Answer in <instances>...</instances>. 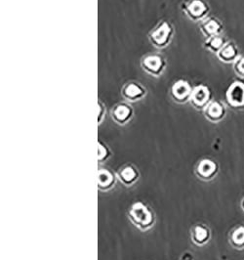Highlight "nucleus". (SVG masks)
<instances>
[{
  "instance_id": "f257e3e1",
  "label": "nucleus",
  "mask_w": 244,
  "mask_h": 260,
  "mask_svg": "<svg viewBox=\"0 0 244 260\" xmlns=\"http://www.w3.org/2000/svg\"><path fill=\"white\" fill-rule=\"evenodd\" d=\"M174 27L168 21H160L149 34V40L155 48L164 49L172 41Z\"/></svg>"
},
{
  "instance_id": "f03ea898",
  "label": "nucleus",
  "mask_w": 244,
  "mask_h": 260,
  "mask_svg": "<svg viewBox=\"0 0 244 260\" xmlns=\"http://www.w3.org/2000/svg\"><path fill=\"white\" fill-rule=\"evenodd\" d=\"M129 217L133 224L141 230H148L154 225V212L143 203H136L132 206Z\"/></svg>"
},
{
  "instance_id": "7ed1b4c3",
  "label": "nucleus",
  "mask_w": 244,
  "mask_h": 260,
  "mask_svg": "<svg viewBox=\"0 0 244 260\" xmlns=\"http://www.w3.org/2000/svg\"><path fill=\"white\" fill-rule=\"evenodd\" d=\"M182 10L193 22H203L207 19L210 8L204 0H190L183 4Z\"/></svg>"
},
{
  "instance_id": "20e7f679",
  "label": "nucleus",
  "mask_w": 244,
  "mask_h": 260,
  "mask_svg": "<svg viewBox=\"0 0 244 260\" xmlns=\"http://www.w3.org/2000/svg\"><path fill=\"white\" fill-rule=\"evenodd\" d=\"M143 70L154 78L160 77L166 69V60L158 54H148L142 58Z\"/></svg>"
},
{
  "instance_id": "39448f33",
  "label": "nucleus",
  "mask_w": 244,
  "mask_h": 260,
  "mask_svg": "<svg viewBox=\"0 0 244 260\" xmlns=\"http://www.w3.org/2000/svg\"><path fill=\"white\" fill-rule=\"evenodd\" d=\"M193 88L192 85L184 79L175 81L171 87V96L176 103L185 104L191 100Z\"/></svg>"
},
{
  "instance_id": "423d86ee",
  "label": "nucleus",
  "mask_w": 244,
  "mask_h": 260,
  "mask_svg": "<svg viewBox=\"0 0 244 260\" xmlns=\"http://www.w3.org/2000/svg\"><path fill=\"white\" fill-rule=\"evenodd\" d=\"M226 101L233 109L244 108V83L234 81L226 92Z\"/></svg>"
},
{
  "instance_id": "0eeeda50",
  "label": "nucleus",
  "mask_w": 244,
  "mask_h": 260,
  "mask_svg": "<svg viewBox=\"0 0 244 260\" xmlns=\"http://www.w3.org/2000/svg\"><path fill=\"white\" fill-rule=\"evenodd\" d=\"M190 102L196 110L204 111L206 107L211 102L210 89L203 84L193 87V93Z\"/></svg>"
},
{
  "instance_id": "6e6552de",
  "label": "nucleus",
  "mask_w": 244,
  "mask_h": 260,
  "mask_svg": "<svg viewBox=\"0 0 244 260\" xmlns=\"http://www.w3.org/2000/svg\"><path fill=\"white\" fill-rule=\"evenodd\" d=\"M121 94L129 102H137L146 97L147 89L137 81H129L123 85Z\"/></svg>"
},
{
  "instance_id": "1a4fd4ad",
  "label": "nucleus",
  "mask_w": 244,
  "mask_h": 260,
  "mask_svg": "<svg viewBox=\"0 0 244 260\" xmlns=\"http://www.w3.org/2000/svg\"><path fill=\"white\" fill-rule=\"evenodd\" d=\"M133 108L128 103H118L114 107L112 111L113 119L120 125H124L129 122L133 117Z\"/></svg>"
},
{
  "instance_id": "9d476101",
  "label": "nucleus",
  "mask_w": 244,
  "mask_h": 260,
  "mask_svg": "<svg viewBox=\"0 0 244 260\" xmlns=\"http://www.w3.org/2000/svg\"><path fill=\"white\" fill-rule=\"evenodd\" d=\"M200 30L206 39H210L213 37L221 36L224 30V26L217 18L210 17L201 22Z\"/></svg>"
},
{
  "instance_id": "9b49d317",
  "label": "nucleus",
  "mask_w": 244,
  "mask_h": 260,
  "mask_svg": "<svg viewBox=\"0 0 244 260\" xmlns=\"http://www.w3.org/2000/svg\"><path fill=\"white\" fill-rule=\"evenodd\" d=\"M218 164L210 158L201 159L196 168L197 175L203 180L214 178L218 172Z\"/></svg>"
},
{
  "instance_id": "f8f14e48",
  "label": "nucleus",
  "mask_w": 244,
  "mask_h": 260,
  "mask_svg": "<svg viewBox=\"0 0 244 260\" xmlns=\"http://www.w3.org/2000/svg\"><path fill=\"white\" fill-rule=\"evenodd\" d=\"M206 118L212 122H219L226 117V107L220 101H211L203 111Z\"/></svg>"
},
{
  "instance_id": "ddd939ff",
  "label": "nucleus",
  "mask_w": 244,
  "mask_h": 260,
  "mask_svg": "<svg viewBox=\"0 0 244 260\" xmlns=\"http://www.w3.org/2000/svg\"><path fill=\"white\" fill-rule=\"evenodd\" d=\"M217 56L221 62L226 64L235 63L240 58L237 46L231 41H228L226 43V45L219 51Z\"/></svg>"
},
{
  "instance_id": "4468645a",
  "label": "nucleus",
  "mask_w": 244,
  "mask_h": 260,
  "mask_svg": "<svg viewBox=\"0 0 244 260\" xmlns=\"http://www.w3.org/2000/svg\"><path fill=\"white\" fill-rule=\"evenodd\" d=\"M192 240L196 246H204L210 240V231L203 225H196L192 230Z\"/></svg>"
},
{
  "instance_id": "2eb2a0df",
  "label": "nucleus",
  "mask_w": 244,
  "mask_h": 260,
  "mask_svg": "<svg viewBox=\"0 0 244 260\" xmlns=\"http://www.w3.org/2000/svg\"><path fill=\"white\" fill-rule=\"evenodd\" d=\"M116 182L115 176L108 169H100L98 172V187L106 191L111 189Z\"/></svg>"
},
{
  "instance_id": "dca6fc26",
  "label": "nucleus",
  "mask_w": 244,
  "mask_h": 260,
  "mask_svg": "<svg viewBox=\"0 0 244 260\" xmlns=\"http://www.w3.org/2000/svg\"><path fill=\"white\" fill-rule=\"evenodd\" d=\"M119 179L121 180V182L125 185H132L136 182L139 178V172L137 171V169L133 167H124L123 169H120L119 173H118Z\"/></svg>"
},
{
  "instance_id": "f3484780",
  "label": "nucleus",
  "mask_w": 244,
  "mask_h": 260,
  "mask_svg": "<svg viewBox=\"0 0 244 260\" xmlns=\"http://www.w3.org/2000/svg\"><path fill=\"white\" fill-rule=\"evenodd\" d=\"M228 40L222 36L213 37L210 39H206L204 42V47L210 52L218 54L219 51L226 45Z\"/></svg>"
},
{
  "instance_id": "a211bd4d",
  "label": "nucleus",
  "mask_w": 244,
  "mask_h": 260,
  "mask_svg": "<svg viewBox=\"0 0 244 260\" xmlns=\"http://www.w3.org/2000/svg\"><path fill=\"white\" fill-rule=\"evenodd\" d=\"M231 246L238 249L244 248V225H239L231 231L230 235Z\"/></svg>"
},
{
  "instance_id": "6ab92c4d",
  "label": "nucleus",
  "mask_w": 244,
  "mask_h": 260,
  "mask_svg": "<svg viewBox=\"0 0 244 260\" xmlns=\"http://www.w3.org/2000/svg\"><path fill=\"white\" fill-rule=\"evenodd\" d=\"M235 74L239 78H244V57H240L233 65Z\"/></svg>"
},
{
  "instance_id": "aec40b11",
  "label": "nucleus",
  "mask_w": 244,
  "mask_h": 260,
  "mask_svg": "<svg viewBox=\"0 0 244 260\" xmlns=\"http://www.w3.org/2000/svg\"><path fill=\"white\" fill-rule=\"evenodd\" d=\"M110 155V151L109 148L101 141H99V152H98V156H99V161H103L104 159H107V157Z\"/></svg>"
},
{
  "instance_id": "412c9836",
  "label": "nucleus",
  "mask_w": 244,
  "mask_h": 260,
  "mask_svg": "<svg viewBox=\"0 0 244 260\" xmlns=\"http://www.w3.org/2000/svg\"><path fill=\"white\" fill-rule=\"evenodd\" d=\"M98 107H99V116H98V123L101 124L103 121V117L106 116V106L103 105L101 100L98 101Z\"/></svg>"
},
{
  "instance_id": "4be33fe9",
  "label": "nucleus",
  "mask_w": 244,
  "mask_h": 260,
  "mask_svg": "<svg viewBox=\"0 0 244 260\" xmlns=\"http://www.w3.org/2000/svg\"><path fill=\"white\" fill-rule=\"evenodd\" d=\"M241 208H242V209H243L244 211V199L242 200V203H241Z\"/></svg>"
}]
</instances>
